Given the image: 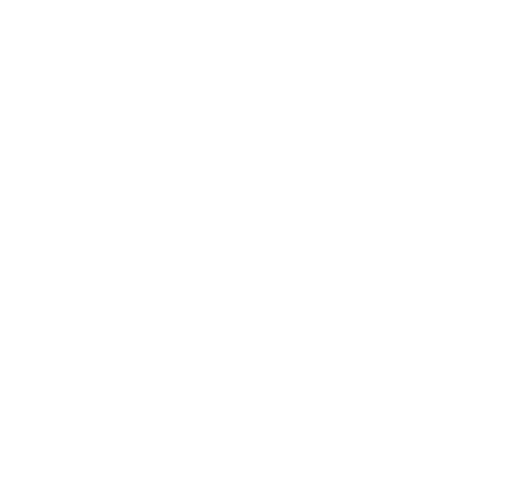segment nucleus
Segmentation results:
<instances>
[]
</instances>
